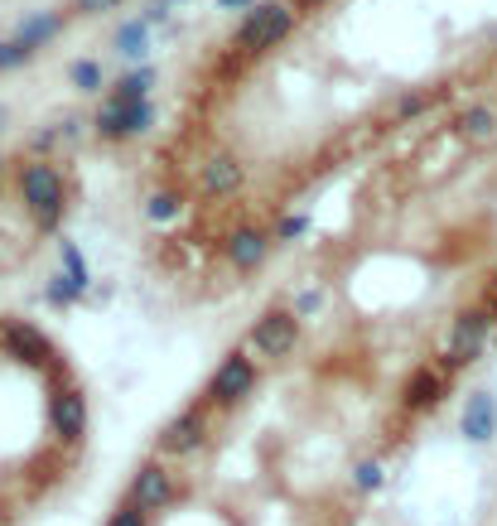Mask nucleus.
Wrapping results in <instances>:
<instances>
[{
    "label": "nucleus",
    "mask_w": 497,
    "mask_h": 526,
    "mask_svg": "<svg viewBox=\"0 0 497 526\" xmlns=\"http://www.w3.org/2000/svg\"><path fill=\"white\" fill-rule=\"evenodd\" d=\"M290 29H295V10H290V5H280V0H256L247 15L237 20V29H232V49L256 58V54H266V49H276Z\"/></svg>",
    "instance_id": "obj_1"
},
{
    "label": "nucleus",
    "mask_w": 497,
    "mask_h": 526,
    "mask_svg": "<svg viewBox=\"0 0 497 526\" xmlns=\"http://www.w3.org/2000/svg\"><path fill=\"white\" fill-rule=\"evenodd\" d=\"M20 198H25L29 218L44 232H54L58 218H63V203H68V189H63V174H58L54 160H29L20 169Z\"/></svg>",
    "instance_id": "obj_2"
},
{
    "label": "nucleus",
    "mask_w": 497,
    "mask_h": 526,
    "mask_svg": "<svg viewBox=\"0 0 497 526\" xmlns=\"http://www.w3.org/2000/svg\"><path fill=\"white\" fill-rule=\"evenodd\" d=\"M251 387H256V358H247V353L237 348V353H227L222 367L213 372V382H208V391H203V406H213V411H232Z\"/></svg>",
    "instance_id": "obj_3"
},
{
    "label": "nucleus",
    "mask_w": 497,
    "mask_h": 526,
    "mask_svg": "<svg viewBox=\"0 0 497 526\" xmlns=\"http://www.w3.org/2000/svg\"><path fill=\"white\" fill-rule=\"evenodd\" d=\"M0 353H5V358H15V362H25V367H58L54 343L34 329V324H25V319L0 324Z\"/></svg>",
    "instance_id": "obj_4"
},
{
    "label": "nucleus",
    "mask_w": 497,
    "mask_h": 526,
    "mask_svg": "<svg viewBox=\"0 0 497 526\" xmlns=\"http://www.w3.org/2000/svg\"><path fill=\"white\" fill-rule=\"evenodd\" d=\"M295 343H300V319L290 309H266L256 319V329H251V348L261 358H290Z\"/></svg>",
    "instance_id": "obj_5"
},
{
    "label": "nucleus",
    "mask_w": 497,
    "mask_h": 526,
    "mask_svg": "<svg viewBox=\"0 0 497 526\" xmlns=\"http://www.w3.org/2000/svg\"><path fill=\"white\" fill-rule=\"evenodd\" d=\"M203 440H208V416H203L198 406H189L184 416H174L165 430H160L155 454H160V459H189V454L203 449Z\"/></svg>",
    "instance_id": "obj_6"
},
{
    "label": "nucleus",
    "mask_w": 497,
    "mask_h": 526,
    "mask_svg": "<svg viewBox=\"0 0 497 526\" xmlns=\"http://www.w3.org/2000/svg\"><path fill=\"white\" fill-rule=\"evenodd\" d=\"M444 391H449V372H444L440 362H420L411 372V382L401 387V411H406V416L435 411L444 401Z\"/></svg>",
    "instance_id": "obj_7"
},
{
    "label": "nucleus",
    "mask_w": 497,
    "mask_h": 526,
    "mask_svg": "<svg viewBox=\"0 0 497 526\" xmlns=\"http://www.w3.org/2000/svg\"><path fill=\"white\" fill-rule=\"evenodd\" d=\"M92 126H97V136L102 140H136L155 126V102H136V107H116V102H107V107L97 111Z\"/></svg>",
    "instance_id": "obj_8"
},
{
    "label": "nucleus",
    "mask_w": 497,
    "mask_h": 526,
    "mask_svg": "<svg viewBox=\"0 0 497 526\" xmlns=\"http://www.w3.org/2000/svg\"><path fill=\"white\" fill-rule=\"evenodd\" d=\"M174 473L160 464V459H150L145 469H136V478H131V493H126V502H136L140 512L150 517V512H160V507H169L174 502Z\"/></svg>",
    "instance_id": "obj_9"
},
{
    "label": "nucleus",
    "mask_w": 497,
    "mask_h": 526,
    "mask_svg": "<svg viewBox=\"0 0 497 526\" xmlns=\"http://www.w3.org/2000/svg\"><path fill=\"white\" fill-rule=\"evenodd\" d=\"M242 184H247V169L237 155H213L208 165H198V194L203 198H232L242 194Z\"/></svg>",
    "instance_id": "obj_10"
},
{
    "label": "nucleus",
    "mask_w": 497,
    "mask_h": 526,
    "mask_svg": "<svg viewBox=\"0 0 497 526\" xmlns=\"http://www.w3.org/2000/svg\"><path fill=\"white\" fill-rule=\"evenodd\" d=\"M49 425H54V435L63 444H78L87 430V396L83 391H58L54 401H49Z\"/></svg>",
    "instance_id": "obj_11"
},
{
    "label": "nucleus",
    "mask_w": 497,
    "mask_h": 526,
    "mask_svg": "<svg viewBox=\"0 0 497 526\" xmlns=\"http://www.w3.org/2000/svg\"><path fill=\"white\" fill-rule=\"evenodd\" d=\"M271 232H261V227H237L232 237H227V261L237 266V271H256L261 261H266V251H271Z\"/></svg>",
    "instance_id": "obj_12"
},
{
    "label": "nucleus",
    "mask_w": 497,
    "mask_h": 526,
    "mask_svg": "<svg viewBox=\"0 0 497 526\" xmlns=\"http://www.w3.org/2000/svg\"><path fill=\"white\" fill-rule=\"evenodd\" d=\"M63 25H68V20H63L58 10H34L29 20H20V29H15L10 39H20V44L29 49V54H39L44 44H54L58 34H63Z\"/></svg>",
    "instance_id": "obj_13"
},
{
    "label": "nucleus",
    "mask_w": 497,
    "mask_h": 526,
    "mask_svg": "<svg viewBox=\"0 0 497 526\" xmlns=\"http://www.w3.org/2000/svg\"><path fill=\"white\" fill-rule=\"evenodd\" d=\"M111 49L126 58V63H140V68H145V54H150V25H145L140 15L121 20V25H116V34H111Z\"/></svg>",
    "instance_id": "obj_14"
},
{
    "label": "nucleus",
    "mask_w": 497,
    "mask_h": 526,
    "mask_svg": "<svg viewBox=\"0 0 497 526\" xmlns=\"http://www.w3.org/2000/svg\"><path fill=\"white\" fill-rule=\"evenodd\" d=\"M150 87H155V68H136V73H126L121 83L111 87V102H116V107H136V102H150Z\"/></svg>",
    "instance_id": "obj_15"
},
{
    "label": "nucleus",
    "mask_w": 497,
    "mask_h": 526,
    "mask_svg": "<svg viewBox=\"0 0 497 526\" xmlns=\"http://www.w3.org/2000/svg\"><path fill=\"white\" fill-rule=\"evenodd\" d=\"M459 136L464 140H493L497 136V111L493 107H469L464 116H459Z\"/></svg>",
    "instance_id": "obj_16"
},
{
    "label": "nucleus",
    "mask_w": 497,
    "mask_h": 526,
    "mask_svg": "<svg viewBox=\"0 0 497 526\" xmlns=\"http://www.w3.org/2000/svg\"><path fill=\"white\" fill-rule=\"evenodd\" d=\"M68 78H73V87H78L83 97H92V92H102V87H107V78H102V63H97V58H78V63L68 68Z\"/></svg>",
    "instance_id": "obj_17"
},
{
    "label": "nucleus",
    "mask_w": 497,
    "mask_h": 526,
    "mask_svg": "<svg viewBox=\"0 0 497 526\" xmlns=\"http://www.w3.org/2000/svg\"><path fill=\"white\" fill-rule=\"evenodd\" d=\"M44 295H49V305H73V300H83L87 290H83V285H78L73 276H68V271H58V276H49Z\"/></svg>",
    "instance_id": "obj_18"
},
{
    "label": "nucleus",
    "mask_w": 497,
    "mask_h": 526,
    "mask_svg": "<svg viewBox=\"0 0 497 526\" xmlns=\"http://www.w3.org/2000/svg\"><path fill=\"white\" fill-rule=\"evenodd\" d=\"M179 208H184V203H179L174 189H160V194L145 198V218H150V222H174V218H179Z\"/></svg>",
    "instance_id": "obj_19"
},
{
    "label": "nucleus",
    "mask_w": 497,
    "mask_h": 526,
    "mask_svg": "<svg viewBox=\"0 0 497 526\" xmlns=\"http://www.w3.org/2000/svg\"><path fill=\"white\" fill-rule=\"evenodd\" d=\"M58 261H63V271H68V276L78 280V285H92V271H87V261H83V251L73 247V242H58Z\"/></svg>",
    "instance_id": "obj_20"
},
{
    "label": "nucleus",
    "mask_w": 497,
    "mask_h": 526,
    "mask_svg": "<svg viewBox=\"0 0 497 526\" xmlns=\"http://www.w3.org/2000/svg\"><path fill=\"white\" fill-rule=\"evenodd\" d=\"M29 58H34V54H29L20 39H0V73H10V68H25Z\"/></svg>",
    "instance_id": "obj_21"
},
{
    "label": "nucleus",
    "mask_w": 497,
    "mask_h": 526,
    "mask_svg": "<svg viewBox=\"0 0 497 526\" xmlns=\"http://www.w3.org/2000/svg\"><path fill=\"white\" fill-rule=\"evenodd\" d=\"M430 102H435L430 92H411V97H401V102L391 107V116H396V121H411V116H420V111L430 107Z\"/></svg>",
    "instance_id": "obj_22"
},
{
    "label": "nucleus",
    "mask_w": 497,
    "mask_h": 526,
    "mask_svg": "<svg viewBox=\"0 0 497 526\" xmlns=\"http://www.w3.org/2000/svg\"><path fill=\"white\" fill-rule=\"evenodd\" d=\"M107 526H150V517L140 512L136 502H116V512L107 517Z\"/></svg>",
    "instance_id": "obj_23"
},
{
    "label": "nucleus",
    "mask_w": 497,
    "mask_h": 526,
    "mask_svg": "<svg viewBox=\"0 0 497 526\" xmlns=\"http://www.w3.org/2000/svg\"><path fill=\"white\" fill-rule=\"evenodd\" d=\"M304 232H309V218H304V213H290V218L276 222V242H295Z\"/></svg>",
    "instance_id": "obj_24"
},
{
    "label": "nucleus",
    "mask_w": 497,
    "mask_h": 526,
    "mask_svg": "<svg viewBox=\"0 0 497 526\" xmlns=\"http://www.w3.org/2000/svg\"><path fill=\"white\" fill-rule=\"evenodd\" d=\"M58 140H63V131H54V126H44V131H34V136H29V150H34L39 160H49V150H54Z\"/></svg>",
    "instance_id": "obj_25"
},
{
    "label": "nucleus",
    "mask_w": 497,
    "mask_h": 526,
    "mask_svg": "<svg viewBox=\"0 0 497 526\" xmlns=\"http://www.w3.org/2000/svg\"><path fill=\"white\" fill-rule=\"evenodd\" d=\"M324 309V290H304L300 300H295V319H309V314H319Z\"/></svg>",
    "instance_id": "obj_26"
},
{
    "label": "nucleus",
    "mask_w": 497,
    "mask_h": 526,
    "mask_svg": "<svg viewBox=\"0 0 497 526\" xmlns=\"http://www.w3.org/2000/svg\"><path fill=\"white\" fill-rule=\"evenodd\" d=\"M169 10H174V5H169V0H150V5H145V15H140V20H145V25L155 29V25H169Z\"/></svg>",
    "instance_id": "obj_27"
},
{
    "label": "nucleus",
    "mask_w": 497,
    "mask_h": 526,
    "mask_svg": "<svg viewBox=\"0 0 497 526\" xmlns=\"http://www.w3.org/2000/svg\"><path fill=\"white\" fill-rule=\"evenodd\" d=\"M377 483H382V469H377V464H362V469H358V488H367V493H372Z\"/></svg>",
    "instance_id": "obj_28"
},
{
    "label": "nucleus",
    "mask_w": 497,
    "mask_h": 526,
    "mask_svg": "<svg viewBox=\"0 0 497 526\" xmlns=\"http://www.w3.org/2000/svg\"><path fill=\"white\" fill-rule=\"evenodd\" d=\"M111 5H121V0H73V10H83V15H102Z\"/></svg>",
    "instance_id": "obj_29"
},
{
    "label": "nucleus",
    "mask_w": 497,
    "mask_h": 526,
    "mask_svg": "<svg viewBox=\"0 0 497 526\" xmlns=\"http://www.w3.org/2000/svg\"><path fill=\"white\" fill-rule=\"evenodd\" d=\"M251 5H256V0H218V10H242V15H247Z\"/></svg>",
    "instance_id": "obj_30"
},
{
    "label": "nucleus",
    "mask_w": 497,
    "mask_h": 526,
    "mask_svg": "<svg viewBox=\"0 0 497 526\" xmlns=\"http://www.w3.org/2000/svg\"><path fill=\"white\" fill-rule=\"evenodd\" d=\"M5 121H10V107H5V102H0V131H5Z\"/></svg>",
    "instance_id": "obj_31"
},
{
    "label": "nucleus",
    "mask_w": 497,
    "mask_h": 526,
    "mask_svg": "<svg viewBox=\"0 0 497 526\" xmlns=\"http://www.w3.org/2000/svg\"><path fill=\"white\" fill-rule=\"evenodd\" d=\"M300 5H324V0H300Z\"/></svg>",
    "instance_id": "obj_32"
},
{
    "label": "nucleus",
    "mask_w": 497,
    "mask_h": 526,
    "mask_svg": "<svg viewBox=\"0 0 497 526\" xmlns=\"http://www.w3.org/2000/svg\"><path fill=\"white\" fill-rule=\"evenodd\" d=\"M169 5H179V0H169Z\"/></svg>",
    "instance_id": "obj_33"
},
{
    "label": "nucleus",
    "mask_w": 497,
    "mask_h": 526,
    "mask_svg": "<svg viewBox=\"0 0 497 526\" xmlns=\"http://www.w3.org/2000/svg\"><path fill=\"white\" fill-rule=\"evenodd\" d=\"M0 165H5V160H0Z\"/></svg>",
    "instance_id": "obj_34"
}]
</instances>
